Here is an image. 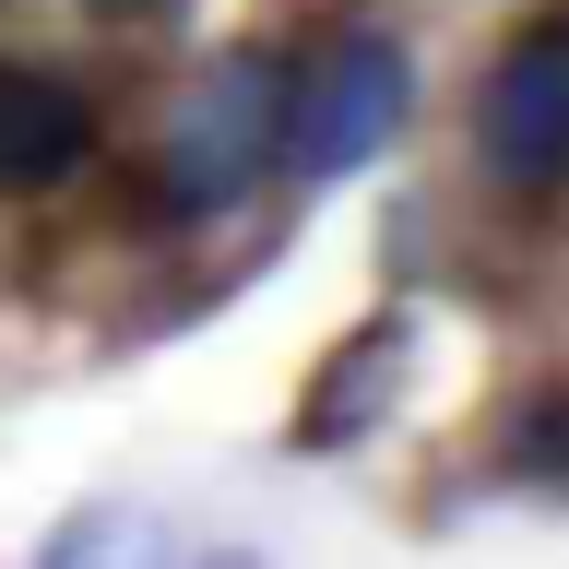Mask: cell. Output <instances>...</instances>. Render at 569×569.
Returning a JSON list of instances; mask_svg holds the SVG:
<instances>
[{"mask_svg": "<svg viewBox=\"0 0 569 569\" xmlns=\"http://www.w3.org/2000/svg\"><path fill=\"white\" fill-rule=\"evenodd\" d=\"M403 119H416V48H403L391 24H332L309 60L284 71V142H273V167L356 178V167H380L391 142H403Z\"/></svg>", "mask_w": 569, "mask_h": 569, "instance_id": "cell-1", "label": "cell"}, {"mask_svg": "<svg viewBox=\"0 0 569 569\" xmlns=\"http://www.w3.org/2000/svg\"><path fill=\"white\" fill-rule=\"evenodd\" d=\"M273 142H284V60L226 48V60L178 96V119H167V154H154L167 213H226L249 178L273 167Z\"/></svg>", "mask_w": 569, "mask_h": 569, "instance_id": "cell-2", "label": "cell"}, {"mask_svg": "<svg viewBox=\"0 0 569 569\" xmlns=\"http://www.w3.org/2000/svg\"><path fill=\"white\" fill-rule=\"evenodd\" d=\"M475 142H487L498 178H558L569 167V24H533L498 48L487 71V107H475Z\"/></svg>", "mask_w": 569, "mask_h": 569, "instance_id": "cell-3", "label": "cell"}, {"mask_svg": "<svg viewBox=\"0 0 569 569\" xmlns=\"http://www.w3.org/2000/svg\"><path fill=\"white\" fill-rule=\"evenodd\" d=\"M96 154V107L71 71H0V190H60Z\"/></svg>", "mask_w": 569, "mask_h": 569, "instance_id": "cell-4", "label": "cell"}, {"mask_svg": "<svg viewBox=\"0 0 569 569\" xmlns=\"http://www.w3.org/2000/svg\"><path fill=\"white\" fill-rule=\"evenodd\" d=\"M403 320H356L345 345L320 356V380H309V403H297V451H345V439H368L380 427V403H391V380H403Z\"/></svg>", "mask_w": 569, "mask_h": 569, "instance_id": "cell-5", "label": "cell"}, {"mask_svg": "<svg viewBox=\"0 0 569 569\" xmlns=\"http://www.w3.org/2000/svg\"><path fill=\"white\" fill-rule=\"evenodd\" d=\"M142 558V522L131 510H71L48 546H36V569H131Z\"/></svg>", "mask_w": 569, "mask_h": 569, "instance_id": "cell-6", "label": "cell"}, {"mask_svg": "<svg viewBox=\"0 0 569 569\" xmlns=\"http://www.w3.org/2000/svg\"><path fill=\"white\" fill-rule=\"evenodd\" d=\"M190 569H261V558H249V546H213V558H190Z\"/></svg>", "mask_w": 569, "mask_h": 569, "instance_id": "cell-7", "label": "cell"}]
</instances>
